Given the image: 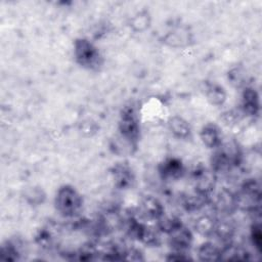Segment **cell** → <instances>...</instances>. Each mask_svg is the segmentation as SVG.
I'll use <instances>...</instances> for the list:
<instances>
[{
    "instance_id": "obj_1",
    "label": "cell",
    "mask_w": 262,
    "mask_h": 262,
    "mask_svg": "<svg viewBox=\"0 0 262 262\" xmlns=\"http://www.w3.org/2000/svg\"><path fill=\"white\" fill-rule=\"evenodd\" d=\"M76 62L87 71L98 72L104 62L99 49L86 38H77L73 44Z\"/></svg>"
},
{
    "instance_id": "obj_2",
    "label": "cell",
    "mask_w": 262,
    "mask_h": 262,
    "mask_svg": "<svg viewBox=\"0 0 262 262\" xmlns=\"http://www.w3.org/2000/svg\"><path fill=\"white\" fill-rule=\"evenodd\" d=\"M54 206L62 217L73 218L81 213L83 209V198L73 185L63 184L55 193Z\"/></svg>"
},
{
    "instance_id": "obj_3",
    "label": "cell",
    "mask_w": 262,
    "mask_h": 262,
    "mask_svg": "<svg viewBox=\"0 0 262 262\" xmlns=\"http://www.w3.org/2000/svg\"><path fill=\"white\" fill-rule=\"evenodd\" d=\"M119 137L137 149L140 137V124L138 115L133 106H125L120 115L118 124Z\"/></svg>"
},
{
    "instance_id": "obj_4",
    "label": "cell",
    "mask_w": 262,
    "mask_h": 262,
    "mask_svg": "<svg viewBox=\"0 0 262 262\" xmlns=\"http://www.w3.org/2000/svg\"><path fill=\"white\" fill-rule=\"evenodd\" d=\"M237 195L238 209L248 212H257L261 204V187L256 179H247L241 186Z\"/></svg>"
},
{
    "instance_id": "obj_5",
    "label": "cell",
    "mask_w": 262,
    "mask_h": 262,
    "mask_svg": "<svg viewBox=\"0 0 262 262\" xmlns=\"http://www.w3.org/2000/svg\"><path fill=\"white\" fill-rule=\"evenodd\" d=\"M168 244L172 251L187 252L193 242V234L183 223L170 231L168 234Z\"/></svg>"
},
{
    "instance_id": "obj_6",
    "label": "cell",
    "mask_w": 262,
    "mask_h": 262,
    "mask_svg": "<svg viewBox=\"0 0 262 262\" xmlns=\"http://www.w3.org/2000/svg\"><path fill=\"white\" fill-rule=\"evenodd\" d=\"M114 184L119 189H129L134 185L135 175L127 162L116 163L111 169Z\"/></svg>"
},
{
    "instance_id": "obj_7",
    "label": "cell",
    "mask_w": 262,
    "mask_h": 262,
    "mask_svg": "<svg viewBox=\"0 0 262 262\" xmlns=\"http://www.w3.org/2000/svg\"><path fill=\"white\" fill-rule=\"evenodd\" d=\"M194 190L211 196L216 185V173L205 167H200L193 172Z\"/></svg>"
},
{
    "instance_id": "obj_8",
    "label": "cell",
    "mask_w": 262,
    "mask_h": 262,
    "mask_svg": "<svg viewBox=\"0 0 262 262\" xmlns=\"http://www.w3.org/2000/svg\"><path fill=\"white\" fill-rule=\"evenodd\" d=\"M192 34L186 27H176L161 38L163 44L172 48L187 47L192 43Z\"/></svg>"
},
{
    "instance_id": "obj_9",
    "label": "cell",
    "mask_w": 262,
    "mask_h": 262,
    "mask_svg": "<svg viewBox=\"0 0 262 262\" xmlns=\"http://www.w3.org/2000/svg\"><path fill=\"white\" fill-rule=\"evenodd\" d=\"M214 207L218 213L225 217L233 214L238 210L236 193L227 188H222L216 195Z\"/></svg>"
},
{
    "instance_id": "obj_10",
    "label": "cell",
    "mask_w": 262,
    "mask_h": 262,
    "mask_svg": "<svg viewBox=\"0 0 262 262\" xmlns=\"http://www.w3.org/2000/svg\"><path fill=\"white\" fill-rule=\"evenodd\" d=\"M160 177L163 180H177L184 175V165L178 158H167L158 166Z\"/></svg>"
},
{
    "instance_id": "obj_11",
    "label": "cell",
    "mask_w": 262,
    "mask_h": 262,
    "mask_svg": "<svg viewBox=\"0 0 262 262\" xmlns=\"http://www.w3.org/2000/svg\"><path fill=\"white\" fill-rule=\"evenodd\" d=\"M140 212L144 218L158 221L165 215V208L159 199L147 194L140 201Z\"/></svg>"
},
{
    "instance_id": "obj_12",
    "label": "cell",
    "mask_w": 262,
    "mask_h": 262,
    "mask_svg": "<svg viewBox=\"0 0 262 262\" xmlns=\"http://www.w3.org/2000/svg\"><path fill=\"white\" fill-rule=\"evenodd\" d=\"M242 112L248 117H258L260 113V96L253 87H246L242 93Z\"/></svg>"
},
{
    "instance_id": "obj_13",
    "label": "cell",
    "mask_w": 262,
    "mask_h": 262,
    "mask_svg": "<svg viewBox=\"0 0 262 262\" xmlns=\"http://www.w3.org/2000/svg\"><path fill=\"white\" fill-rule=\"evenodd\" d=\"M200 138L205 146L211 149H216L222 144V133L218 125L207 123L200 131Z\"/></svg>"
},
{
    "instance_id": "obj_14",
    "label": "cell",
    "mask_w": 262,
    "mask_h": 262,
    "mask_svg": "<svg viewBox=\"0 0 262 262\" xmlns=\"http://www.w3.org/2000/svg\"><path fill=\"white\" fill-rule=\"evenodd\" d=\"M168 128L171 134L181 140L189 139L192 135V130L189 123L180 116H172L168 120Z\"/></svg>"
},
{
    "instance_id": "obj_15",
    "label": "cell",
    "mask_w": 262,
    "mask_h": 262,
    "mask_svg": "<svg viewBox=\"0 0 262 262\" xmlns=\"http://www.w3.org/2000/svg\"><path fill=\"white\" fill-rule=\"evenodd\" d=\"M198 259L203 262H216L222 260V247L213 242H204L196 250Z\"/></svg>"
},
{
    "instance_id": "obj_16",
    "label": "cell",
    "mask_w": 262,
    "mask_h": 262,
    "mask_svg": "<svg viewBox=\"0 0 262 262\" xmlns=\"http://www.w3.org/2000/svg\"><path fill=\"white\" fill-rule=\"evenodd\" d=\"M234 234H235V226L230 220L225 218L221 220H217L213 235L216 236L223 244V246L231 244Z\"/></svg>"
},
{
    "instance_id": "obj_17",
    "label": "cell",
    "mask_w": 262,
    "mask_h": 262,
    "mask_svg": "<svg viewBox=\"0 0 262 262\" xmlns=\"http://www.w3.org/2000/svg\"><path fill=\"white\" fill-rule=\"evenodd\" d=\"M151 25V15L148 9L143 8L134 13L130 20L129 27L134 33H143L149 29Z\"/></svg>"
},
{
    "instance_id": "obj_18",
    "label": "cell",
    "mask_w": 262,
    "mask_h": 262,
    "mask_svg": "<svg viewBox=\"0 0 262 262\" xmlns=\"http://www.w3.org/2000/svg\"><path fill=\"white\" fill-rule=\"evenodd\" d=\"M205 95H206L208 102L215 106H220V105L224 104V102L226 101V98H227L225 89L221 85L214 83V82L206 84Z\"/></svg>"
},
{
    "instance_id": "obj_19",
    "label": "cell",
    "mask_w": 262,
    "mask_h": 262,
    "mask_svg": "<svg viewBox=\"0 0 262 262\" xmlns=\"http://www.w3.org/2000/svg\"><path fill=\"white\" fill-rule=\"evenodd\" d=\"M217 219L209 214L199 216L193 223L194 230L206 237H211L214 234V229L216 226Z\"/></svg>"
},
{
    "instance_id": "obj_20",
    "label": "cell",
    "mask_w": 262,
    "mask_h": 262,
    "mask_svg": "<svg viewBox=\"0 0 262 262\" xmlns=\"http://www.w3.org/2000/svg\"><path fill=\"white\" fill-rule=\"evenodd\" d=\"M210 202H211V199L209 195L200 193L194 190L192 193H188L183 198L182 206L184 207L185 210L189 212H193V211H199Z\"/></svg>"
},
{
    "instance_id": "obj_21",
    "label": "cell",
    "mask_w": 262,
    "mask_h": 262,
    "mask_svg": "<svg viewBox=\"0 0 262 262\" xmlns=\"http://www.w3.org/2000/svg\"><path fill=\"white\" fill-rule=\"evenodd\" d=\"M25 201L31 206L42 205L46 200V193L39 186H30L24 191Z\"/></svg>"
},
{
    "instance_id": "obj_22",
    "label": "cell",
    "mask_w": 262,
    "mask_h": 262,
    "mask_svg": "<svg viewBox=\"0 0 262 262\" xmlns=\"http://www.w3.org/2000/svg\"><path fill=\"white\" fill-rule=\"evenodd\" d=\"M19 257V252L17 248L15 247L14 244L11 242H5L1 246V251H0V258L1 260L5 261H15Z\"/></svg>"
},
{
    "instance_id": "obj_23",
    "label": "cell",
    "mask_w": 262,
    "mask_h": 262,
    "mask_svg": "<svg viewBox=\"0 0 262 262\" xmlns=\"http://www.w3.org/2000/svg\"><path fill=\"white\" fill-rule=\"evenodd\" d=\"M251 241L256 250L260 253L262 249V233L259 223H254L251 227Z\"/></svg>"
},
{
    "instance_id": "obj_24",
    "label": "cell",
    "mask_w": 262,
    "mask_h": 262,
    "mask_svg": "<svg viewBox=\"0 0 262 262\" xmlns=\"http://www.w3.org/2000/svg\"><path fill=\"white\" fill-rule=\"evenodd\" d=\"M53 235H52V232L47 229V228H43L41 229L38 234L36 235V242L41 246V247H50L53 243Z\"/></svg>"
},
{
    "instance_id": "obj_25",
    "label": "cell",
    "mask_w": 262,
    "mask_h": 262,
    "mask_svg": "<svg viewBox=\"0 0 262 262\" xmlns=\"http://www.w3.org/2000/svg\"><path fill=\"white\" fill-rule=\"evenodd\" d=\"M122 260H129V261H143L144 257L140 250L136 248L125 249L122 251Z\"/></svg>"
},
{
    "instance_id": "obj_26",
    "label": "cell",
    "mask_w": 262,
    "mask_h": 262,
    "mask_svg": "<svg viewBox=\"0 0 262 262\" xmlns=\"http://www.w3.org/2000/svg\"><path fill=\"white\" fill-rule=\"evenodd\" d=\"M167 261L169 262H187V261H192V258L188 256L187 252H179V251H172L169 253L166 258Z\"/></svg>"
}]
</instances>
